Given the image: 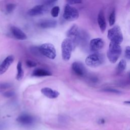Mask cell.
I'll use <instances>...</instances> for the list:
<instances>
[{"mask_svg": "<svg viewBox=\"0 0 130 130\" xmlns=\"http://www.w3.org/2000/svg\"><path fill=\"white\" fill-rule=\"evenodd\" d=\"M126 66V62L125 60L121 59L118 63L117 68H116V71L118 73H120L122 72L125 69Z\"/></svg>", "mask_w": 130, "mask_h": 130, "instance_id": "cell-19", "label": "cell"}, {"mask_svg": "<svg viewBox=\"0 0 130 130\" xmlns=\"http://www.w3.org/2000/svg\"><path fill=\"white\" fill-rule=\"evenodd\" d=\"M40 52L47 58L54 59L56 57V50L54 46L49 43H44L39 47Z\"/></svg>", "mask_w": 130, "mask_h": 130, "instance_id": "cell-5", "label": "cell"}, {"mask_svg": "<svg viewBox=\"0 0 130 130\" xmlns=\"http://www.w3.org/2000/svg\"><path fill=\"white\" fill-rule=\"evenodd\" d=\"M39 27L42 28H54L57 25V21L52 19H45L40 21L38 23Z\"/></svg>", "mask_w": 130, "mask_h": 130, "instance_id": "cell-15", "label": "cell"}, {"mask_svg": "<svg viewBox=\"0 0 130 130\" xmlns=\"http://www.w3.org/2000/svg\"><path fill=\"white\" fill-rule=\"evenodd\" d=\"M17 73L16 76V79L18 81H20L21 80H22L24 76V72L22 67V62L20 61H18V62L17 63Z\"/></svg>", "mask_w": 130, "mask_h": 130, "instance_id": "cell-18", "label": "cell"}, {"mask_svg": "<svg viewBox=\"0 0 130 130\" xmlns=\"http://www.w3.org/2000/svg\"><path fill=\"white\" fill-rule=\"evenodd\" d=\"M105 43L102 38H98L92 39L89 43L90 50L94 52H96L101 50L104 46Z\"/></svg>", "mask_w": 130, "mask_h": 130, "instance_id": "cell-11", "label": "cell"}, {"mask_svg": "<svg viewBox=\"0 0 130 130\" xmlns=\"http://www.w3.org/2000/svg\"><path fill=\"white\" fill-rule=\"evenodd\" d=\"M60 11V8L58 6L53 7L51 10V14L53 17H57L58 16Z\"/></svg>", "mask_w": 130, "mask_h": 130, "instance_id": "cell-21", "label": "cell"}, {"mask_svg": "<svg viewBox=\"0 0 130 130\" xmlns=\"http://www.w3.org/2000/svg\"><path fill=\"white\" fill-rule=\"evenodd\" d=\"M41 91L43 94L51 99H56L59 95V92L58 91L54 90L50 87H46L42 88Z\"/></svg>", "mask_w": 130, "mask_h": 130, "instance_id": "cell-13", "label": "cell"}, {"mask_svg": "<svg viewBox=\"0 0 130 130\" xmlns=\"http://www.w3.org/2000/svg\"><path fill=\"white\" fill-rule=\"evenodd\" d=\"M26 64L27 67H29V68H32V67H35L36 66H37V63L32 60H27L26 61Z\"/></svg>", "mask_w": 130, "mask_h": 130, "instance_id": "cell-25", "label": "cell"}, {"mask_svg": "<svg viewBox=\"0 0 130 130\" xmlns=\"http://www.w3.org/2000/svg\"><path fill=\"white\" fill-rule=\"evenodd\" d=\"M14 95V92L11 90L6 91L3 93V96L6 98H10L13 96Z\"/></svg>", "mask_w": 130, "mask_h": 130, "instance_id": "cell-26", "label": "cell"}, {"mask_svg": "<svg viewBox=\"0 0 130 130\" xmlns=\"http://www.w3.org/2000/svg\"><path fill=\"white\" fill-rule=\"evenodd\" d=\"M75 47V44L70 39H64L61 44L62 58L64 61H69L71 57L72 52Z\"/></svg>", "mask_w": 130, "mask_h": 130, "instance_id": "cell-1", "label": "cell"}, {"mask_svg": "<svg viewBox=\"0 0 130 130\" xmlns=\"http://www.w3.org/2000/svg\"><path fill=\"white\" fill-rule=\"evenodd\" d=\"M73 72L79 76L83 77L87 74V70L83 64L79 61H75L72 64Z\"/></svg>", "mask_w": 130, "mask_h": 130, "instance_id": "cell-10", "label": "cell"}, {"mask_svg": "<svg viewBox=\"0 0 130 130\" xmlns=\"http://www.w3.org/2000/svg\"><path fill=\"white\" fill-rule=\"evenodd\" d=\"M98 22L102 32H104L106 28V22L104 12L101 10L98 14Z\"/></svg>", "mask_w": 130, "mask_h": 130, "instance_id": "cell-16", "label": "cell"}, {"mask_svg": "<svg viewBox=\"0 0 130 130\" xmlns=\"http://www.w3.org/2000/svg\"><path fill=\"white\" fill-rule=\"evenodd\" d=\"M107 37L111 42L120 45L123 41V37L119 25H115L108 31Z\"/></svg>", "mask_w": 130, "mask_h": 130, "instance_id": "cell-3", "label": "cell"}, {"mask_svg": "<svg viewBox=\"0 0 130 130\" xmlns=\"http://www.w3.org/2000/svg\"><path fill=\"white\" fill-rule=\"evenodd\" d=\"M129 49H130L129 46H127L125 48V56L128 60L130 59V51H129Z\"/></svg>", "mask_w": 130, "mask_h": 130, "instance_id": "cell-27", "label": "cell"}, {"mask_svg": "<svg viewBox=\"0 0 130 130\" xmlns=\"http://www.w3.org/2000/svg\"><path fill=\"white\" fill-rule=\"evenodd\" d=\"M10 30L14 37L17 39L24 40L27 39L26 35L19 28L15 26H12L10 28Z\"/></svg>", "mask_w": 130, "mask_h": 130, "instance_id": "cell-14", "label": "cell"}, {"mask_svg": "<svg viewBox=\"0 0 130 130\" xmlns=\"http://www.w3.org/2000/svg\"><path fill=\"white\" fill-rule=\"evenodd\" d=\"M17 121L21 125L25 127L31 126L35 122V118L28 114H22L16 119Z\"/></svg>", "mask_w": 130, "mask_h": 130, "instance_id": "cell-7", "label": "cell"}, {"mask_svg": "<svg viewBox=\"0 0 130 130\" xmlns=\"http://www.w3.org/2000/svg\"><path fill=\"white\" fill-rule=\"evenodd\" d=\"M116 20V14L115 10H113L109 17V23L110 26H112L115 24Z\"/></svg>", "mask_w": 130, "mask_h": 130, "instance_id": "cell-20", "label": "cell"}, {"mask_svg": "<svg viewBox=\"0 0 130 130\" xmlns=\"http://www.w3.org/2000/svg\"><path fill=\"white\" fill-rule=\"evenodd\" d=\"M79 13L78 10L69 4H66L64 7L63 17L69 21H73L78 18Z\"/></svg>", "mask_w": 130, "mask_h": 130, "instance_id": "cell-6", "label": "cell"}, {"mask_svg": "<svg viewBox=\"0 0 130 130\" xmlns=\"http://www.w3.org/2000/svg\"><path fill=\"white\" fill-rule=\"evenodd\" d=\"M68 3V4L69 5H73V4H80L82 3V1H78V0H71V1H66Z\"/></svg>", "mask_w": 130, "mask_h": 130, "instance_id": "cell-28", "label": "cell"}, {"mask_svg": "<svg viewBox=\"0 0 130 130\" xmlns=\"http://www.w3.org/2000/svg\"><path fill=\"white\" fill-rule=\"evenodd\" d=\"M11 84L8 82L0 83V92H3L6 89L11 87Z\"/></svg>", "mask_w": 130, "mask_h": 130, "instance_id": "cell-22", "label": "cell"}, {"mask_svg": "<svg viewBox=\"0 0 130 130\" xmlns=\"http://www.w3.org/2000/svg\"><path fill=\"white\" fill-rule=\"evenodd\" d=\"M47 11V6L44 5H38L28 10L27 11V14L30 16H36L44 14Z\"/></svg>", "mask_w": 130, "mask_h": 130, "instance_id": "cell-9", "label": "cell"}, {"mask_svg": "<svg viewBox=\"0 0 130 130\" xmlns=\"http://www.w3.org/2000/svg\"><path fill=\"white\" fill-rule=\"evenodd\" d=\"M104 90L106 92H111V93H116V94H120L121 93V91H120L119 90L116 89H113V88H106L105 89H104Z\"/></svg>", "mask_w": 130, "mask_h": 130, "instance_id": "cell-24", "label": "cell"}, {"mask_svg": "<svg viewBox=\"0 0 130 130\" xmlns=\"http://www.w3.org/2000/svg\"><path fill=\"white\" fill-rule=\"evenodd\" d=\"M67 36L76 45L80 37V30L79 27L76 24H73L67 31Z\"/></svg>", "mask_w": 130, "mask_h": 130, "instance_id": "cell-8", "label": "cell"}, {"mask_svg": "<svg viewBox=\"0 0 130 130\" xmlns=\"http://www.w3.org/2000/svg\"><path fill=\"white\" fill-rule=\"evenodd\" d=\"M14 60L13 55H10L6 57L0 64V75L4 74L10 67Z\"/></svg>", "mask_w": 130, "mask_h": 130, "instance_id": "cell-12", "label": "cell"}, {"mask_svg": "<svg viewBox=\"0 0 130 130\" xmlns=\"http://www.w3.org/2000/svg\"><path fill=\"white\" fill-rule=\"evenodd\" d=\"M121 51L120 45L110 42L107 53V56L109 61L112 63H115L121 55Z\"/></svg>", "mask_w": 130, "mask_h": 130, "instance_id": "cell-2", "label": "cell"}, {"mask_svg": "<svg viewBox=\"0 0 130 130\" xmlns=\"http://www.w3.org/2000/svg\"><path fill=\"white\" fill-rule=\"evenodd\" d=\"M52 74L51 72L44 69L38 68L34 70L32 73V76L35 77H45V76H50Z\"/></svg>", "mask_w": 130, "mask_h": 130, "instance_id": "cell-17", "label": "cell"}, {"mask_svg": "<svg viewBox=\"0 0 130 130\" xmlns=\"http://www.w3.org/2000/svg\"><path fill=\"white\" fill-rule=\"evenodd\" d=\"M100 123H101V124L104 123V119H101V120H100Z\"/></svg>", "mask_w": 130, "mask_h": 130, "instance_id": "cell-29", "label": "cell"}, {"mask_svg": "<svg viewBox=\"0 0 130 130\" xmlns=\"http://www.w3.org/2000/svg\"><path fill=\"white\" fill-rule=\"evenodd\" d=\"M16 7V5L13 3H10L7 5L6 7V12L8 13H10L12 12L13 11V10L15 9Z\"/></svg>", "mask_w": 130, "mask_h": 130, "instance_id": "cell-23", "label": "cell"}, {"mask_svg": "<svg viewBox=\"0 0 130 130\" xmlns=\"http://www.w3.org/2000/svg\"><path fill=\"white\" fill-rule=\"evenodd\" d=\"M86 64L91 68L98 67L104 61V56L99 53H93L87 56L85 60Z\"/></svg>", "mask_w": 130, "mask_h": 130, "instance_id": "cell-4", "label": "cell"}]
</instances>
